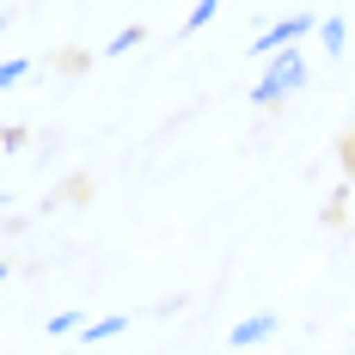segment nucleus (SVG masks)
<instances>
[{
  "label": "nucleus",
  "instance_id": "423d86ee",
  "mask_svg": "<svg viewBox=\"0 0 355 355\" xmlns=\"http://www.w3.org/2000/svg\"><path fill=\"white\" fill-rule=\"evenodd\" d=\"M86 324H92V319H86L80 306H62V313H55V319L43 324V331H49V337H73V331H86Z\"/></svg>",
  "mask_w": 355,
  "mask_h": 355
},
{
  "label": "nucleus",
  "instance_id": "7ed1b4c3",
  "mask_svg": "<svg viewBox=\"0 0 355 355\" xmlns=\"http://www.w3.org/2000/svg\"><path fill=\"white\" fill-rule=\"evenodd\" d=\"M276 331H282V313H251V319L233 324V337H227V343H233V349H257V343H270Z\"/></svg>",
  "mask_w": 355,
  "mask_h": 355
},
{
  "label": "nucleus",
  "instance_id": "6e6552de",
  "mask_svg": "<svg viewBox=\"0 0 355 355\" xmlns=\"http://www.w3.org/2000/svg\"><path fill=\"white\" fill-rule=\"evenodd\" d=\"M214 12H220V0H196V6H190V19H184V31H202Z\"/></svg>",
  "mask_w": 355,
  "mask_h": 355
},
{
  "label": "nucleus",
  "instance_id": "f03ea898",
  "mask_svg": "<svg viewBox=\"0 0 355 355\" xmlns=\"http://www.w3.org/2000/svg\"><path fill=\"white\" fill-rule=\"evenodd\" d=\"M319 31V19L313 12H294V19H276L270 31H257V43H251V55L257 62H270V55H282V49H300V37Z\"/></svg>",
  "mask_w": 355,
  "mask_h": 355
},
{
  "label": "nucleus",
  "instance_id": "20e7f679",
  "mask_svg": "<svg viewBox=\"0 0 355 355\" xmlns=\"http://www.w3.org/2000/svg\"><path fill=\"white\" fill-rule=\"evenodd\" d=\"M123 331H129V313H105V319L86 324L80 337H86V343H110V337H123Z\"/></svg>",
  "mask_w": 355,
  "mask_h": 355
},
{
  "label": "nucleus",
  "instance_id": "0eeeda50",
  "mask_svg": "<svg viewBox=\"0 0 355 355\" xmlns=\"http://www.w3.org/2000/svg\"><path fill=\"white\" fill-rule=\"evenodd\" d=\"M129 49H141V25H129V31H116L105 43V55H129Z\"/></svg>",
  "mask_w": 355,
  "mask_h": 355
},
{
  "label": "nucleus",
  "instance_id": "1a4fd4ad",
  "mask_svg": "<svg viewBox=\"0 0 355 355\" xmlns=\"http://www.w3.org/2000/svg\"><path fill=\"white\" fill-rule=\"evenodd\" d=\"M25 73H31V62H25V55H12V62H6V68H0V86H19V80H25Z\"/></svg>",
  "mask_w": 355,
  "mask_h": 355
},
{
  "label": "nucleus",
  "instance_id": "39448f33",
  "mask_svg": "<svg viewBox=\"0 0 355 355\" xmlns=\"http://www.w3.org/2000/svg\"><path fill=\"white\" fill-rule=\"evenodd\" d=\"M319 43L331 49V55H343V43H349V19H343V12H331V19H319Z\"/></svg>",
  "mask_w": 355,
  "mask_h": 355
},
{
  "label": "nucleus",
  "instance_id": "f257e3e1",
  "mask_svg": "<svg viewBox=\"0 0 355 355\" xmlns=\"http://www.w3.org/2000/svg\"><path fill=\"white\" fill-rule=\"evenodd\" d=\"M300 86H306V62H300V49H282V55L263 62V80L251 86V105L270 110V105H282V98H294Z\"/></svg>",
  "mask_w": 355,
  "mask_h": 355
}]
</instances>
